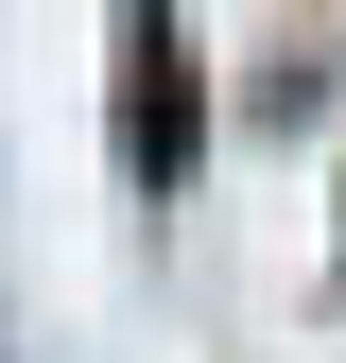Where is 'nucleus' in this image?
Listing matches in <instances>:
<instances>
[{"instance_id":"obj_1","label":"nucleus","mask_w":346,"mask_h":363,"mask_svg":"<svg viewBox=\"0 0 346 363\" xmlns=\"http://www.w3.org/2000/svg\"><path fill=\"white\" fill-rule=\"evenodd\" d=\"M191 139H208L191 35H173V18H139V35H121V173H139V191H173V173H191Z\"/></svg>"}]
</instances>
